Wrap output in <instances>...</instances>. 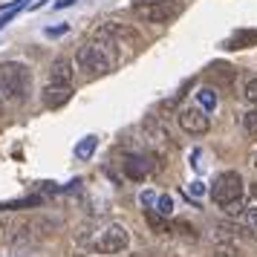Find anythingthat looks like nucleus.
<instances>
[{
  "mask_svg": "<svg viewBox=\"0 0 257 257\" xmlns=\"http://www.w3.org/2000/svg\"><path fill=\"white\" fill-rule=\"evenodd\" d=\"M41 98H44V107H49V110H58V107H64L72 98V84L47 81L44 93H41Z\"/></svg>",
  "mask_w": 257,
  "mask_h": 257,
  "instance_id": "nucleus-7",
  "label": "nucleus"
},
{
  "mask_svg": "<svg viewBox=\"0 0 257 257\" xmlns=\"http://www.w3.org/2000/svg\"><path fill=\"white\" fill-rule=\"evenodd\" d=\"M211 199L225 208V205H231L237 199H243V176L237 174V171H225L214 179V185H211Z\"/></svg>",
  "mask_w": 257,
  "mask_h": 257,
  "instance_id": "nucleus-3",
  "label": "nucleus"
},
{
  "mask_svg": "<svg viewBox=\"0 0 257 257\" xmlns=\"http://www.w3.org/2000/svg\"><path fill=\"white\" fill-rule=\"evenodd\" d=\"M41 205V197H24L15 199V202H0V211H24V208H38Z\"/></svg>",
  "mask_w": 257,
  "mask_h": 257,
  "instance_id": "nucleus-12",
  "label": "nucleus"
},
{
  "mask_svg": "<svg viewBox=\"0 0 257 257\" xmlns=\"http://www.w3.org/2000/svg\"><path fill=\"white\" fill-rule=\"evenodd\" d=\"M130 245V234L124 225H118V222H107L104 228L98 231V237L93 240V248L98 254H118V251H124Z\"/></svg>",
  "mask_w": 257,
  "mask_h": 257,
  "instance_id": "nucleus-4",
  "label": "nucleus"
},
{
  "mask_svg": "<svg viewBox=\"0 0 257 257\" xmlns=\"http://www.w3.org/2000/svg\"><path fill=\"white\" fill-rule=\"evenodd\" d=\"M145 220H148V225H151L153 231H159V234H168V231H174V225L165 220V214H159V211H145Z\"/></svg>",
  "mask_w": 257,
  "mask_h": 257,
  "instance_id": "nucleus-11",
  "label": "nucleus"
},
{
  "mask_svg": "<svg viewBox=\"0 0 257 257\" xmlns=\"http://www.w3.org/2000/svg\"><path fill=\"white\" fill-rule=\"evenodd\" d=\"M251 197L257 199V182H251Z\"/></svg>",
  "mask_w": 257,
  "mask_h": 257,
  "instance_id": "nucleus-24",
  "label": "nucleus"
},
{
  "mask_svg": "<svg viewBox=\"0 0 257 257\" xmlns=\"http://www.w3.org/2000/svg\"><path fill=\"white\" fill-rule=\"evenodd\" d=\"M240 220H243L248 228H254L257 231V208H245L243 214H240Z\"/></svg>",
  "mask_w": 257,
  "mask_h": 257,
  "instance_id": "nucleus-17",
  "label": "nucleus"
},
{
  "mask_svg": "<svg viewBox=\"0 0 257 257\" xmlns=\"http://www.w3.org/2000/svg\"><path fill=\"white\" fill-rule=\"evenodd\" d=\"M47 81H55V84H72V64L70 58H55L52 67L47 72Z\"/></svg>",
  "mask_w": 257,
  "mask_h": 257,
  "instance_id": "nucleus-9",
  "label": "nucleus"
},
{
  "mask_svg": "<svg viewBox=\"0 0 257 257\" xmlns=\"http://www.w3.org/2000/svg\"><path fill=\"white\" fill-rule=\"evenodd\" d=\"M142 202H145V205H151V202H153V194H151V191H148V194H142Z\"/></svg>",
  "mask_w": 257,
  "mask_h": 257,
  "instance_id": "nucleus-22",
  "label": "nucleus"
},
{
  "mask_svg": "<svg viewBox=\"0 0 257 257\" xmlns=\"http://www.w3.org/2000/svg\"><path fill=\"white\" fill-rule=\"evenodd\" d=\"M75 0H55V9H67V6H72Z\"/></svg>",
  "mask_w": 257,
  "mask_h": 257,
  "instance_id": "nucleus-20",
  "label": "nucleus"
},
{
  "mask_svg": "<svg viewBox=\"0 0 257 257\" xmlns=\"http://www.w3.org/2000/svg\"><path fill=\"white\" fill-rule=\"evenodd\" d=\"M32 87V72L21 61H3L0 64V98L6 101H26Z\"/></svg>",
  "mask_w": 257,
  "mask_h": 257,
  "instance_id": "nucleus-1",
  "label": "nucleus"
},
{
  "mask_svg": "<svg viewBox=\"0 0 257 257\" xmlns=\"http://www.w3.org/2000/svg\"><path fill=\"white\" fill-rule=\"evenodd\" d=\"M188 191H191V197H202V194H205V185H202V182H191Z\"/></svg>",
  "mask_w": 257,
  "mask_h": 257,
  "instance_id": "nucleus-19",
  "label": "nucleus"
},
{
  "mask_svg": "<svg viewBox=\"0 0 257 257\" xmlns=\"http://www.w3.org/2000/svg\"><path fill=\"white\" fill-rule=\"evenodd\" d=\"M67 32V26H55V29H49V35H64Z\"/></svg>",
  "mask_w": 257,
  "mask_h": 257,
  "instance_id": "nucleus-21",
  "label": "nucleus"
},
{
  "mask_svg": "<svg viewBox=\"0 0 257 257\" xmlns=\"http://www.w3.org/2000/svg\"><path fill=\"white\" fill-rule=\"evenodd\" d=\"M243 95H245V101H251V104H257V78H248V81H245Z\"/></svg>",
  "mask_w": 257,
  "mask_h": 257,
  "instance_id": "nucleus-16",
  "label": "nucleus"
},
{
  "mask_svg": "<svg viewBox=\"0 0 257 257\" xmlns=\"http://www.w3.org/2000/svg\"><path fill=\"white\" fill-rule=\"evenodd\" d=\"M136 3H171V0H136ZM174 3H179V0H174Z\"/></svg>",
  "mask_w": 257,
  "mask_h": 257,
  "instance_id": "nucleus-23",
  "label": "nucleus"
},
{
  "mask_svg": "<svg viewBox=\"0 0 257 257\" xmlns=\"http://www.w3.org/2000/svg\"><path fill=\"white\" fill-rule=\"evenodd\" d=\"M0 116H3V98H0Z\"/></svg>",
  "mask_w": 257,
  "mask_h": 257,
  "instance_id": "nucleus-25",
  "label": "nucleus"
},
{
  "mask_svg": "<svg viewBox=\"0 0 257 257\" xmlns=\"http://www.w3.org/2000/svg\"><path fill=\"white\" fill-rule=\"evenodd\" d=\"M75 67L81 70L84 78H101L113 70V55L107 44H98V41H87L75 49Z\"/></svg>",
  "mask_w": 257,
  "mask_h": 257,
  "instance_id": "nucleus-2",
  "label": "nucleus"
},
{
  "mask_svg": "<svg viewBox=\"0 0 257 257\" xmlns=\"http://www.w3.org/2000/svg\"><path fill=\"white\" fill-rule=\"evenodd\" d=\"M156 211H159V214H165V217H168V214L174 211V199H171V197H165V194H162V197H159V208H156Z\"/></svg>",
  "mask_w": 257,
  "mask_h": 257,
  "instance_id": "nucleus-18",
  "label": "nucleus"
},
{
  "mask_svg": "<svg viewBox=\"0 0 257 257\" xmlns=\"http://www.w3.org/2000/svg\"><path fill=\"white\" fill-rule=\"evenodd\" d=\"M197 101H199V107H202L205 113H211V110L217 107V93H214V90H199Z\"/></svg>",
  "mask_w": 257,
  "mask_h": 257,
  "instance_id": "nucleus-14",
  "label": "nucleus"
},
{
  "mask_svg": "<svg viewBox=\"0 0 257 257\" xmlns=\"http://www.w3.org/2000/svg\"><path fill=\"white\" fill-rule=\"evenodd\" d=\"M254 168H257V156H254Z\"/></svg>",
  "mask_w": 257,
  "mask_h": 257,
  "instance_id": "nucleus-26",
  "label": "nucleus"
},
{
  "mask_svg": "<svg viewBox=\"0 0 257 257\" xmlns=\"http://www.w3.org/2000/svg\"><path fill=\"white\" fill-rule=\"evenodd\" d=\"M153 171V162L148 159V156H139V153H133V156H127L124 159V174L130 176V179H136V182H142L145 176Z\"/></svg>",
  "mask_w": 257,
  "mask_h": 257,
  "instance_id": "nucleus-8",
  "label": "nucleus"
},
{
  "mask_svg": "<svg viewBox=\"0 0 257 257\" xmlns=\"http://www.w3.org/2000/svg\"><path fill=\"white\" fill-rule=\"evenodd\" d=\"M179 127L191 136H202V133H208L211 121L202 107H185V110H179Z\"/></svg>",
  "mask_w": 257,
  "mask_h": 257,
  "instance_id": "nucleus-6",
  "label": "nucleus"
},
{
  "mask_svg": "<svg viewBox=\"0 0 257 257\" xmlns=\"http://www.w3.org/2000/svg\"><path fill=\"white\" fill-rule=\"evenodd\" d=\"M179 12V3H133V18L142 24H165Z\"/></svg>",
  "mask_w": 257,
  "mask_h": 257,
  "instance_id": "nucleus-5",
  "label": "nucleus"
},
{
  "mask_svg": "<svg viewBox=\"0 0 257 257\" xmlns=\"http://www.w3.org/2000/svg\"><path fill=\"white\" fill-rule=\"evenodd\" d=\"M257 44V29H240V32H234L231 41L225 44L228 49H245V47H254Z\"/></svg>",
  "mask_w": 257,
  "mask_h": 257,
  "instance_id": "nucleus-10",
  "label": "nucleus"
},
{
  "mask_svg": "<svg viewBox=\"0 0 257 257\" xmlns=\"http://www.w3.org/2000/svg\"><path fill=\"white\" fill-rule=\"evenodd\" d=\"M243 127L248 136H257V104H254V110H248L243 116Z\"/></svg>",
  "mask_w": 257,
  "mask_h": 257,
  "instance_id": "nucleus-15",
  "label": "nucleus"
},
{
  "mask_svg": "<svg viewBox=\"0 0 257 257\" xmlns=\"http://www.w3.org/2000/svg\"><path fill=\"white\" fill-rule=\"evenodd\" d=\"M95 148H98V139H95V136H84V139L75 145V156H78V159H90L95 153Z\"/></svg>",
  "mask_w": 257,
  "mask_h": 257,
  "instance_id": "nucleus-13",
  "label": "nucleus"
}]
</instances>
